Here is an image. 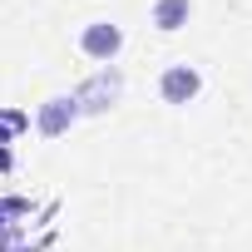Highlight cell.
<instances>
[{
    "mask_svg": "<svg viewBox=\"0 0 252 252\" xmlns=\"http://www.w3.org/2000/svg\"><path fill=\"white\" fill-rule=\"evenodd\" d=\"M188 20V0H158V5H154V25L158 30H178Z\"/></svg>",
    "mask_w": 252,
    "mask_h": 252,
    "instance_id": "277c9868",
    "label": "cell"
},
{
    "mask_svg": "<svg viewBox=\"0 0 252 252\" xmlns=\"http://www.w3.org/2000/svg\"><path fill=\"white\" fill-rule=\"evenodd\" d=\"M114 50H119V30H114V25H89V30H84V55L109 60Z\"/></svg>",
    "mask_w": 252,
    "mask_h": 252,
    "instance_id": "7a4b0ae2",
    "label": "cell"
},
{
    "mask_svg": "<svg viewBox=\"0 0 252 252\" xmlns=\"http://www.w3.org/2000/svg\"><path fill=\"white\" fill-rule=\"evenodd\" d=\"M193 94H198V69L178 64V69L163 74V99H168V104H188Z\"/></svg>",
    "mask_w": 252,
    "mask_h": 252,
    "instance_id": "6da1fadb",
    "label": "cell"
},
{
    "mask_svg": "<svg viewBox=\"0 0 252 252\" xmlns=\"http://www.w3.org/2000/svg\"><path fill=\"white\" fill-rule=\"evenodd\" d=\"M69 119H74V99H50L45 114H40V129H45V134H60Z\"/></svg>",
    "mask_w": 252,
    "mask_h": 252,
    "instance_id": "3957f363",
    "label": "cell"
}]
</instances>
